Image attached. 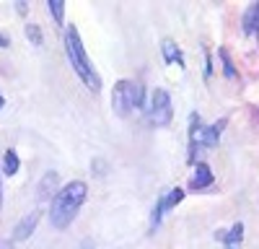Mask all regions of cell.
<instances>
[{
	"instance_id": "17",
	"label": "cell",
	"mask_w": 259,
	"mask_h": 249,
	"mask_svg": "<svg viewBox=\"0 0 259 249\" xmlns=\"http://www.w3.org/2000/svg\"><path fill=\"white\" fill-rule=\"evenodd\" d=\"M26 36L34 42V45H41V31L36 24H26Z\"/></svg>"
},
{
	"instance_id": "18",
	"label": "cell",
	"mask_w": 259,
	"mask_h": 249,
	"mask_svg": "<svg viewBox=\"0 0 259 249\" xmlns=\"http://www.w3.org/2000/svg\"><path fill=\"white\" fill-rule=\"evenodd\" d=\"M0 249H11V241H0Z\"/></svg>"
},
{
	"instance_id": "6",
	"label": "cell",
	"mask_w": 259,
	"mask_h": 249,
	"mask_svg": "<svg viewBox=\"0 0 259 249\" xmlns=\"http://www.w3.org/2000/svg\"><path fill=\"white\" fill-rule=\"evenodd\" d=\"M215 182V177H212V172H210V166L207 163H197L194 166V177H192V187L194 190H202V187H210Z\"/></svg>"
},
{
	"instance_id": "16",
	"label": "cell",
	"mask_w": 259,
	"mask_h": 249,
	"mask_svg": "<svg viewBox=\"0 0 259 249\" xmlns=\"http://www.w3.org/2000/svg\"><path fill=\"white\" fill-rule=\"evenodd\" d=\"M182 197H184V190H179V187H177V190H171V195L166 197V208L179 205V202H182Z\"/></svg>"
},
{
	"instance_id": "8",
	"label": "cell",
	"mask_w": 259,
	"mask_h": 249,
	"mask_svg": "<svg viewBox=\"0 0 259 249\" xmlns=\"http://www.w3.org/2000/svg\"><path fill=\"white\" fill-rule=\"evenodd\" d=\"M244 31L259 36V3H254V6L246 11V16H244Z\"/></svg>"
},
{
	"instance_id": "15",
	"label": "cell",
	"mask_w": 259,
	"mask_h": 249,
	"mask_svg": "<svg viewBox=\"0 0 259 249\" xmlns=\"http://www.w3.org/2000/svg\"><path fill=\"white\" fill-rule=\"evenodd\" d=\"M221 60H223L226 75H228V78H236V70H233V62H231V57H228V50H221Z\"/></svg>"
},
{
	"instance_id": "7",
	"label": "cell",
	"mask_w": 259,
	"mask_h": 249,
	"mask_svg": "<svg viewBox=\"0 0 259 249\" xmlns=\"http://www.w3.org/2000/svg\"><path fill=\"white\" fill-rule=\"evenodd\" d=\"M226 117L221 119V122H215V124H210V128H205L202 130V148H212L215 143L221 140V133H223V128H226Z\"/></svg>"
},
{
	"instance_id": "20",
	"label": "cell",
	"mask_w": 259,
	"mask_h": 249,
	"mask_svg": "<svg viewBox=\"0 0 259 249\" xmlns=\"http://www.w3.org/2000/svg\"><path fill=\"white\" fill-rule=\"evenodd\" d=\"M3 107H6V99H3V96H0V109H3Z\"/></svg>"
},
{
	"instance_id": "22",
	"label": "cell",
	"mask_w": 259,
	"mask_h": 249,
	"mask_svg": "<svg viewBox=\"0 0 259 249\" xmlns=\"http://www.w3.org/2000/svg\"><path fill=\"white\" fill-rule=\"evenodd\" d=\"M228 249H233V246H228Z\"/></svg>"
},
{
	"instance_id": "21",
	"label": "cell",
	"mask_w": 259,
	"mask_h": 249,
	"mask_svg": "<svg viewBox=\"0 0 259 249\" xmlns=\"http://www.w3.org/2000/svg\"><path fill=\"white\" fill-rule=\"evenodd\" d=\"M0 202H3V187H0Z\"/></svg>"
},
{
	"instance_id": "11",
	"label": "cell",
	"mask_w": 259,
	"mask_h": 249,
	"mask_svg": "<svg viewBox=\"0 0 259 249\" xmlns=\"http://www.w3.org/2000/svg\"><path fill=\"white\" fill-rule=\"evenodd\" d=\"M241 239H244V226H241V223H236V226L231 228V231L223 236V241H226L228 246H236V244H239Z\"/></svg>"
},
{
	"instance_id": "5",
	"label": "cell",
	"mask_w": 259,
	"mask_h": 249,
	"mask_svg": "<svg viewBox=\"0 0 259 249\" xmlns=\"http://www.w3.org/2000/svg\"><path fill=\"white\" fill-rule=\"evenodd\" d=\"M36 221H39V211H31L29 216H24L18 221V226L13 228V241H24L31 236V231L36 228Z\"/></svg>"
},
{
	"instance_id": "3",
	"label": "cell",
	"mask_w": 259,
	"mask_h": 249,
	"mask_svg": "<svg viewBox=\"0 0 259 249\" xmlns=\"http://www.w3.org/2000/svg\"><path fill=\"white\" fill-rule=\"evenodd\" d=\"M112 107L119 117H127L130 112H135L143 107V86L135 80H119L112 94Z\"/></svg>"
},
{
	"instance_id": "12",
	"label": "cell",
	"mask_w": 259,
	"mask_h": 249,
	"mask_svg": "<svg viewBox=\"0 0 259 249\" xmlns=\"http://www.w3.org/2000/svg\"><path fill=\"white\" fill-rule=\"evenodd\" d=\"M163 211H168V208H166V197H161V200L156 202V208H153V216H150V228H153V231H156V226L161 223Z\"/></svg>"
},
{
	"instance_id": "2",
	"label": "cell",
	"mask_w": 259,
	"mask_h": 249,
	"mask_svg": "<svg viewBox=\"0 0 259 249\" xmlns=\"http://www.w3.org/2000/svg\"><path fill=\"white\" fill-rule=\"evenodd\" d=\"M65 52H68V60H70L73 70L80 75V80H83L94 94H99V91H101V78H99V73L94 70L89 55H85L83 42H80V34H78L75 26H70L68 31H65Z\"/></svg>"
},
{
	"instance_id": "13",
	"label": "cell",
	"mask_w": 259,
	"mask_h": 249,
	"mask_svg": "<svg viewBox=\"0 0 259 249\" xmlns=\"http://www.w3.org/2000/svg\"><path fill=\"white\" fill-rule=\"evenodd\" d=\"M50 11H52L57 24H62V18H65V3L62 0H50Z\"/></svg>"
},
{
	"instance_id": "19",
	"label": "cell",
	"mask_w": 259,
	"mask_h": 249,
	"mask_svg": "<svg viewBox=\"0 0 259 249\" xmlns=\"http://www.w3.org/2000/svg\"><path fill=\"white\" fill-rule=\"evenodd\" d=\"M0 47H8V39H3V36H0Z\"/></svg>"
},
{
	"instance_id": "9",
	"label": "cell",
	"mask_w": 259,
	"mask_h": 249,
	"mask_svg": "<svg viewBox=\"0 0 259 249\" xmlns=\"http://www.w3.org/2000/svg\"><path fill=\"white\" fill-rule=\"evenodd\" d=\"M55 187H57V174L55 172L45 174V179H41V184H39V200H47L55 192Z\"/></svg>"
},
{
	"instance_id": "1",
	"label": "cell",
	"mask_w": 259,
	"mask_h": 249,
	"mask_svg": "<svg viewBox=\"0 0 259 249\" xmlns=\"http://www.w3.org/2000/svg\"><path fill=\"white\" fill-rule=\"evenodd\" d=\"M85 195H89L85 182H70V184H65L62 190H57V195L52 200V208H50V221H52V226L57 228V231H62V228H68L73 223V218L78 216Z\"/></svg>"
},
{
	"instance_id": "14",
	"label": "cell",
	"mask_w": 259,
	"mask_h": 249,
	"mask_svg": "<svg viewBox=\"0 0 259 249\" xmlns=\"http://www.w3.org/2000/svg\"><path fill=\"white\" fill-rule=\"evenodd\" d=\"M18 172V156L16 151H8L6 153V174H16Z\"/></svg>"
},
{
	"instance_id": "10",
	"label": "cell",
	"mask_w": 259,
	"mask_h": 249,
	"mask_svg": "<svg viewBox=\"0 0 259 249\" xmlns=\"http://www.w3.org/2000/svg\"><path fill=\"white\" fill-rule=\"evenodd\" d=\"M161 47H163V57H166V62H174V60H177L179 65L184 62V60H182V52H179V47H177V45H174V42H171V39H166Z\"/></svg>"
},
{
	"instance_id": "4",
	"label": "cell",
	"mask_w": 259,
	"mask_h": 249,
	"mask_svg": "<svg viewBox=\"0 0 259 249\" xmlns=\"http://www.w3.org/2000/svg\"><path fill=\"white\" fill-rule=\"evenodd\" d=\"M174 117V109H171V96L163 91V89H156L153 91V99H150V122L156 128H166Z\"/></svg>"
}]
</instances>
